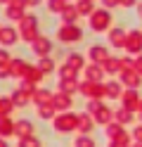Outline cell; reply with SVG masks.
<instances>
[{
    "label": "cell",
    "instance_id": "cell-29",
    "mask_svg": "<svg viewBox=\"0 0 142 147\" xmlns=\"http://www.w3.org/2000/svg\"><path fill=\"white\" fill-rule=\"evenodd\" d=\"M40 95H36V102H45V100H52L50 95H47V90H38Z\"/></svg>",
    "mask_w": 142,
    "mask_h": 147
},
{
    "label": "cell",
    "instance_id": "cell-2",
    "mask_svg": "<svg viewBox=\"0 0 142 147\" xmlns=\"http://www.w3.org/2000/svg\"><path fill=\"white\" fill-rule=\"evenodd\" d=\"M111 24V14L107 10H95L90 14V29L92 31H107Z\"/></svg>",
    "mask_w": 142,
    "mask_h": 147
},
{
    "label": "cell",
    "instance_id": "cell-34",
    "mask_svg": "<svg viewBox=\"0 0 142 147\" xmlns=\"http://www.w3.org/2000/svg\"><path fill=\"white\" fill-rule=\"evenodd\" d=\"M137 67H140V71H142V57H140V59H137Z\"/></svg>",
    "mask_w": 142,
    "mask_h": 147
},
{
    "label": "cell",
    "instance_id": "cell-18",
    "mask_svg": "<svg viewBox=\"0 0 142 147\" xmlns=\"http://www.w3.org/2000/svg\"><path fill=\"white\" fill-rule=\"evenodd\" d=\"M52 69H55V62H52V59H47V57H45L40 64H38V71H40V74H50Z\"/></svg>",
    "mask_w": 142,
    "mask_h": 147
},
{
    "label": "cell",
    "instance_id": "cell-15",
    "mask_svg": "<svg viewBox=\"0 0 142 147\" xmlns=\"http://www.w3.org/2000/svg\"><path fill=\"white\" fill-rule=\"evenodd\" d=\"M78 131L81 133H90L92 131V119H88V116H78Z\"/></svg>",
    "mask_w": 142,
    "mask_h": 147
},
{
    "label": "cell",
    "instance_id": "cell-32",
    "mask_svg": "<svg viewBox=\"0 0 142 147\" xmlns=\"http://www.w3.org/2000/svg\"><path fill=\"white\" fill-rule=\"evenodd\" d=\"M102 3H104V7H116L118 0H102Z\"/></svg>",
    "mask_w": 142,
    "mask_h": 147
},
{
    "label": "cell",
    "instance_id": "cell-9",
    "mask_svg": "<svg viewBox=\"0 0 142 147\" xmlns=\"http://www.w3.org/2000/svg\"><path fill=\"white\" fill-rule=\"evenodd\" d=\"M81 90H83L85 97H102V95H104V88H100V86H88V83H83Z\"/></svg>",
    "mask_w": 142,
    "mask_h": 147
},
{
    "label": "cell",
    "instance_id": "cell-4",
    "mask_svg": "<svg viewBox=\"0 0 142 147\" xmlns=\"http://www.w3.org/2000/svg\"><path fill=\"white\" fill-rule=\"evenodd\" d=\"M76 123H78V119H76L73 114H62L59 119H57V123H55V126H57V131H59V133H66V128L71 131Z\"/></svg>",
    "mask_w": 142,
    "mask_h": 147
},
{
    "label": "cell",
    "instance_id": "cell-37",
    "mask_svg": "<svg viewBox=\"0 0 142 147\" xmlns=\"http://www.w3.org/2000/svg\"><path fill=\"white\" fill-rule=\"evenodd\" d=\"M64 3H66V0H64Z\"/></svg>",
    "mask_w": 142,
    "mask_h": 147
},
{
    "label": "cell",
    "instance_id": "cell-20",
    "mask_svg": "<svg viewBox=\"0 0 142 147\" xmlns=\"http://www.w3.org/2000/svg\"><path fill=\"white\" fill-rule=\"evenodd\" d=\"M116 116H118V121H126V123H128V121H133V112H130L128 107L118 109V114H116Z\"/></svg>",
    "mask_w": 142,
    "mask_h": 147
},
{
    "label": "cell",
    "instance_id": "cell-14",
    "mask_svg": "<svg viewBox=\"0 0 142 147\" xmlns=\"http://www.w3.org/2000/svg\"><path fill=\"white\" fill-rule=\"evenodd\" d=\"M104 93H107L109 97H118L121 95V86L116 83V81H109V83L104 86Z\"/></svg>",
    "mask_w": 142,
    "mask_h": 147
},
{
    "label": "cell",
    "instance_id": "cell-31",
    "mask_svg": "<svg viewBox=\"0 0 142 147\" xmlns=\"http://www.w3.org/2000/svg\"><path fill=\"white\" fill-rule=\"evenodd\" d=\"M7 62H9L7 52H5V50H0V67H3V64H7Z\"/></svg>",
    "mask_w": 142,
    "mask_h": 147
},
{
    "label": "cell",
    "instance_id": "cell-12",
    "mask_svg": "<svg viewBox=\"0 0 142 147\" xmlns=\"http://www.w3.org/2000/svg\"><path fill=\"white\" fill-rule=\"evenodd\" d=\"M59 88H62V93H64V95L73 93V90H78V86H76V81H73V78H62Z\"/></svg>",
    "mask_w": 142,
    "mask_h": 147
},
{
    "label": "cell",
    "instance_id": "cell-5",
    "mask_svg": "<svg viewBox=\"0 0 142 147\" xmlns=\"http://www.w3.org/2000/svg\"><path fill=\"white\" fill-rule=\"evenodd\" d=\"M90 59H95V62H107V59H109V50L104 48V45H92V48H90Z\"/></svg>",
    "mask_w": 142,
    "mask_h": 147
},
{
    "label": "cell",
    "instance_id": "cell-3",
    "mask_svg": "<svg viewBox=\"0 0 142 147\" xmlns=\"http://www.w3.org/2000/svg\"><path fill=\"white\" fill-rule=\"evenodd\" d=\"M57 36H59L62 43H78L83 38V31L78 29L76 24H64L59 31H57Z\"/></svg>",
    "mask_w": 142,
    "mask_h": 147
},
{
    "label": "cell",
    "instance_id": "cell-35",
    "mask_svg": "<svg viewBox=\"0 0 142 147\" xmlns=\"http://www.w3.org/2000/svg\"><path fill=\"white\" fill-rule=\"evenodd\" d=\"M0 3H7V0H0Z\"/></svg>",
    "mask_w": 142,
    "mask_h": 147
},
{
    "label": "cell",
    "instance_id": "cell-23",
    "mask_svg": "<svg viewBox=\"0 0 142 147\" xmlns=\"http://www.w3.org/2000/svg\"><path fill=\"white\" fill-rule=\"evenodd\" d=\"M26 78H28V81H40L43 74L38 71V69H31V67H28V69H26Z\"/></svg>",
    "mask_w": 142,
    "mask_h": 147
},
{
    "label": "cell",
    "instance_id": "cell-27",
    "mask_svg": "<svg viewBox=\"0 0 142 147\" xmlns=\"http://www.w3.org/2000/svg\"><path fill=\"white\" fill-rule=\"evenodd\" d=\"M135 100H137V97H135V90H130V93L123 97V105H135Z\"/></svg>",
    "mask_w": 142,
    "mask_h": 147
},
{
    "label": "cell",
    "instance_id": "cell-16",
    "mask_svg": "<svg viewBox=\"0 0 142 147\" xmlns=\"http://www.w3.org/2000/svg\"><path fill=\"white\" fill-rule=\"evenodd\" d=\"M81 64H83V57H81V55H78V52H73V55H71V57H69V59H66V67H69L71 71H73V69H78V67H81Z\"/></svg>",
    "mask_w": 142,
    "mask_h": 147
},
{
    "label": "cell",
    "instance_id": "cell-33",
    "mask_svg": "<svg viewBox=\"0 0 142 147\" xmlns=\"http://www.w3.org/2000/svg\"><path fill=\"white\" fill-rule=\"evenodd\" d=\"M24 5H31V7H36V5H40V0H24Z\"/></svg>",
    "mask_w": 142,
    "mask_h": 147
},
{
    "label": "cell",
    "instance_id": "cell-8",
    "mask_svg": "<svg viewBox=\"0 0 142 147\" xmlns=\"http://www.w3.org/2000/svg\"><path fill=\"white\" fill-rule=\"evenodd\" d=\"M17 38H19V31H14V29H0V43L3 45H12V43H17Z\"/></svg>",
    "mask_w": 142,
    "mask_h": 147
},
{
    "label": "cell",
    "instance_id": "cell-30",
    "mask_svg": "<svg viewBox=\"0 0 142 147\" xmlns=\"http://www.w3.org/2000/svg\"><path fill=\"white\" fill-rule=\"evenodd\" d=\"M135 3H137V0H118V5H121V7H133Z\"/></svg>",
    "mask_w": 142,
    "mask_h": 147
},
{
    "label": "cell",
    "instance_id": "cell-11",
    "mask_svg": "<svg viewBox=\"0 0 142 147\" xmlns=\"http://www.w3.org/2000/svg\"><path fill=\"white\" fill-rule=\"evenodd\" d=\"M123 29H114L111 31V45H116V48H126V38H123Z\"/></svg>",
    "mask_w": 142,
    "mask_h": 147
},
{
    "label": "cell",
    "instance_id": "cell-10",
    "mask_svg": "<svg viewBox=\"0 0 142 147\" xmlns=\"http://www.w3.org/2000/svg\"><path fill=\"white\" fill-rule=\"evenodd\" d=\"M76 19H78L76 7H64V10H62V22H64V24H73Z\"/></svg>",
    "mask_w": 142,
    "mask_h": 147
},
{
    "label": "cell",
    "instance_id": "cell-26",
    "mask_svg": "<svg viewBox=\"0 0 142 147\" xmlns=\"http://www.w3.org/2000/svg\"><path fill=\"white\" fill-rule=\"evenodd\" d=\"M38 114H40L43 119H50V116L55 114V109H52V107H40V112H38Z\"/></svg>",
    "mask_w": 142,
    "mask_h": 147
},
{
    "label": "cell",
    "instance_id": "cell-1",
    "mask_svg": "<svg viewBox=\"0 0 142 147\" xmlns=\"http://www.w3.org/2000/svg\"><path fill=\"white\" fill-rule=\"evenodd\" d=\"M19 33H22V38L28 40V43H33L38 38V19L33 14L31 17H26V14L22 17V31H19Z\"/></svg>",
    "mask_w": 142,
    "mask_h": 147
},
{
    "label": "cell",
    "instance_id": "cell-6",
    "mask_svg": "<svg viewBox=\"0 0 142 147\" xmlns=\"http://www.w3.org/2000/svg\"><path fill=\"white\" fill-rule=\"evenodd\" d=\"M50 48H52L50 40L43 38V36H38V38L33 40V52H36V55H40V57H45V52H50Z\"/></svg>",
    "mask_w": 142,
    "mask_h": 147
},
{
    "label": "cell",
    "instance_id": "cell-17",
    "mask_svg": "<svg viewBox=\"0 0 142 147\" xmlns=\"http://www.w3.org/2000/svg\"><path fill=\"white\" fill-rule=\"evenodd\" d=\"M76 12H78V14H92V0H83V3H78Z\"/></svg>",
    "mask_w": 142,
    "mask_h": 147
},
{
    "label": "cell",
    "instance_id": "cell-28",
    "mask_svg": "<svg viewBox=\"0 0 142 147\" xmlns=\"http://www.w3.org/2000/svg\"><path fill=\"white\" fill-rule=\"evenodd\" d=\"M14 93H17V95H14V100H17V102H19V105H24V102H26V100H28V97L24 95V90H14Z\"/></svg>",
    "mask_w": 142,
    "mask_h": 147
},
{
    "label": "cell",
    "instance_id": "cell-21",
    "mask_svg": "<svg viewBox=\"0 0 142 147\" xmlns=\"http://www.w3.org/2000/svg\"><path fill=\"white\" fill-rule=\"evenodd\" d=\"M85 71H88V78H90V81H100V74H102V71H100L97 64H92V67L85 69Z\"/></svg>",
    "mask_w": 142,
    "mask_h": 147
},
{
    "label": "cell",
    "instance_id": "cell-36",
    "mask_svg": "<svg viewBox=\"0 0 142 147\" xmlns=\"http://www.w3.org/2000/svg\"><path fill=\"white\" fill-rule=\"evenodd\" d=\"M0 29H3V26H0Z\"/></svg>",
    "mask_w": 142,
    "mask_h": 147
},
{
    "label": "cell",
    "instance_id": "cell-25",
    "mask_svg": "<svg viewBox=\"0 0 142 147\" xmlns=\"http://www.w3.org/2000/svg\"><path fill=\"white\" fill-rule=\"evenodd\" d=\"M137 71H130V76H126V74H123V83H130V86H137L140 83V76H135Z\"/></svg>",
    "mask_w": 142,
    "mask_h": 147
},
{
    "label": "cell",
    "instance_id": "cell-24",
    "mask_svg": "<svg viewBox=\"0 0 142 147\" xmlns=\"http://www.w3.org/2000/svg\"><path fill=\"white\" fill-rule=\"evenodd\" d=\"M47 10L62 12V10H64V0H50V3H47Z\"/></svg>",
    "mask_w": 142,
    "mask_h": 147
},
{
    "label": "cell",
    "instance_id": "cell-22",
    "mask_svg": "<svg viewBox=\"0 0 142 147\" xmlns=\"http://www.w3.org/2000/svg\"><path fill=\"white\" fill-rule=\"evenodd\" d=\"M19 147H40V140H38V138H24V140L19 142Z\"/></svg>",
    "mask_w": 142,
    "mask_h": 147
},
{
    "label": "cell",
    "instance_id": "cell-7",
    "mask_svg": "<svg viewBox=\"0 0 142 147\" xmlns=\"http://www.w3.org/2000/svg\"><path fill=\"white\" fill-rule=\"evenodd\" d=\"M33 131H36V128H33V123H31V121H26V119H24V121H17V123H14V133L24 135V138L33 135Z\"/></svg>",
    "mask_w": 142,
    "mask_h": 147
},
{
    "label": "cell",
    "instance_id": "cell-13",
    "mask_svg": "<svg viewBox=\"0 0 142 147\" xmlns=\"http://www.w3.org/2000/svg\"><path fill=\"white\" fill-rule=\"evenodd\" d=\"M92 114H95V119H97L100 123H107L109 119H111V109H107V107H100L97 112H92Z\"/></svg>",
    "mask_w": 142,
    "mask_h": 147
},
{
    "label": "cell",
    "instance_id": "cell-19",
    "mask_svg": "<svg viewBox=\"0 0 142 147\" xmlns=\"http://www.w3.org/2000/svg\"><path fill=\"white\" fill-rule=\"evenodd\" d=\"M76 147H95V140L90 135H81L78 140H76Z\"/></svg>",
    "mask_w": 142,
    "mask_h": 147
}]
</instances>
